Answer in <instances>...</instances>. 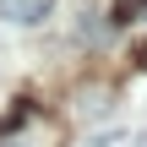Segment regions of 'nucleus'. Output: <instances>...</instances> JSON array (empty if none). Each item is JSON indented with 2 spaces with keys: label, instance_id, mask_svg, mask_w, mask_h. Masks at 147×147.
I'll list each match as a JSON object with an SVG mask.
<instances>
[{
  "label": "nucleus",
  "instance_id": "f257e3e1",
  "mask_svg": "<svg viewBox=\"0 0 147 147\" xmlns=\"http://www.w3.org/2000/svg\"><path fill=\"white\" fill-rule=\"evenodd\" d=\"M0 16H11V22L33 27V22H44V16H49V0H0Z\"/></svg>",
  "mask_w": 147,
  "mask_h": 147
},
{
  "label": "nucleus",
  "instance_id": "f03ea898",
  "mask_svg": "<svg viewBox=\"0 0 147 147\" xmlns=\"http://www.w3.org/2000/svg\"><path fill=\"white\" fill-rule=\"evenodd\" d=\"M142 5H147V0H115V22H131Z\"/></svg>",
  "mask_w": 147,
  "mask_h": 147
},
{
  "label": "nucleus",
  "instance_id": "7ed1b4c3",
  "mask_svg": "<svg viewBox=\"0 0 147 147\" xmlns=\"http://www.w3.org/2000/svg\"><path fill=\"white\" fill-rule=\"evenodd\" d=\"M142 147H147V142H142Z\"/></svg>",
  "mask_w": 147,
  "mask_h": 147
}]
</instances>
